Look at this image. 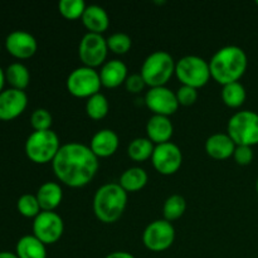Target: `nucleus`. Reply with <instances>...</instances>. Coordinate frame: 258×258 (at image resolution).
<instances>
[{
    "instance_id": "obj_23",
    "label": "nucleus",
    "mask_w": 258,
    "mask_h": 258,
    "mask_svg": "<svg viewBox=\"0 0 258 258\" xmlns=\"http://www.w3.org/2000/svg\"><path fill=\"white\" fill-rule=\"evenodd\" d=\"M148 173L143 168L134 166V168L126 169L121 174L118 184L127 194L135 193V191L141 190L148 184Z\"/></svg>"
},
{
    "instance_id": "obj_39",
    "label": "nucleus",
    "mask_w": 258,
    "mask_h": 258,
    "mask_svg": "<svg viewBox=\"0 0 258 258\" xmlns=\"http://www.w3.org/2000/svg\"><path fill=\"white\" fill-rule=\"evenodd\" d=\"M256 190H257V193H258V178H257V181H256Z\"/></svg>"
},
{
    "instance_id": "obj_34",
    "label": "nucleus",
    "mask_w": 258,
    "mask_h": 258,
    "mask_svg": "<svg viewBox=\"0 0 258 258\" xmlns=\"http://www.w3.org/2000/svg\"><path fill=\"white\" fill-rule=\"evenodd\" d=\"M233 159L238 165H249L252 163V160H253V150H252L251 146L237 145L233 154Z\"/></svg>"
},
{
    "instance_id": "obj_2",
    "label": "nucleus",
    "mask_w": 258,
    "mask_h": 258,
    "mask_svg": "<svg viewBox=\"0 0 258 258\" xmlns=\"http://www.w3.org/2000/svg\"><path fill=\"white\" fill-rule=\"evenodd\" d=\"M248 58L246 52L237 45H226L217 50L209 62L211 76L222 86L239 82L247 71Z\"/></svg>"
},
{
    "instance_id": "obj_10",
    "label": "nucleus",
    "mask_w": 258,
    "mask_h": 258,
    "mask_svg": "<svg viewBox=\"0 0 258 258\" xmlns=\"http://www.w3.org/2000/svg\"><path fill=\"white\" fill-rule=\"evenodd\" d=\"M175 229L171 222L158 219L149 224L143 233L144 246L151 252H164L173 246Z\"/></svg>"
},
{
    "instance_id": "obj_6",
    "label": "nucleus",
    "mask_w": 258,
    "mask_h": 258,
    "mask_svg": "<svg viewBox=\"0 0 258 258\" xmlns=\"http://www.w3.org/2000/svg\"><path fill=\"white\" fill-rule=\"evenodd\" d=\"M175 76L183 86L198 90L204 87L212 78L209 62L198 55H185L176 62Z\"/></svg>"
},
{
    "instance_id": "obj_16",
    "label": "nucleus",
    "mask_w": 258,
    "mask_h": 258,
    "mask_svg": "<svg viewBox=\"0 0 258 258\" xmlns=\"http://www.w3.org/2000/svg\"><path fill=\"white\" fill-rule=\"evenodd\" d=\"M118 145H120V139L117 134L110 128H103L92 136L90 148L92 153L100 159L112 156L117 151Z\"/></svg>"
},
{
    "instance_id": "obj_32",
    "label": "nucleus",
    "mask_w": 258,
    "mask_h": 258,
    "mask_svg": "<svg viewBox=\"0 0 258 258\" xmlns=\"http://www.w3.org/2000/svg\"><path fill=\"white\" fill-rule=\"evenodd\" d=\"M53 123L52 115L45 108H37L30 116V125L34 128V131H44L50 130V126Z\"/></svg>"
},
{
    "instance_id": "obj_18",
    "label": "nucleus",
    "mask_w": 258,
    "mask_h": 258,
    "mask_svg": "<svg viewBox=\"0 0 258 258\" xmlns=\"http://www.w3.org/2000/svg\"><path fill=\"white\" fill-rule=\"evenodd\" d=\"M236 144L228 134H214L206 141V153L214 160H227L233 156Z\"/></svg>"
},
{
    "instance_id": "obj_26",
    "label": "nucleus",
    "mask_w": 258,
    "mask_h": 258,
    "mask_svg": "<svg viewBox=\"0 0 258 258\" xmlns=\"http://www.w3.org/2000/svg\"><path fill=\"white\" fill-rule=\"evenodd\" d=\"M221 95L224 105L231 108L241 107L247 98L246 88L239 82H233L223 86Z\"/></svg>"
},
{
    "instance_id": "obj_33",
    "label": "nucleus",
    "mask_w": 258,
    "mask_h": 258,
    "mask_svg": "<svg viewBox=\"0 0 258 258\" xmlns=\"http://www.w3.org/2000/svg\"><path fill=\"white\" fill-rule=\"evenodd\" d=\"M176 98L180 106H191L197 102L198 100V90L189 86H181L179 90L175 92Z\"/></svg>"
},
{
    "instance_id": "obj_29",
    "label": "nucleus",
    "mask_w": 258,
    "mask_h": 258,
    "mask_svg": "<svg viewBox=\"0 0 258 258\" xmlns=\"http://www.w3.org/2000/svg\"><path fill=\"white\" fill-rule=\"evenodd\" d=\"M86 8L87 5L83 0H60L58 4L60 15L67 20L81 19Z\"/></svg>"
},
{
    "instance_id": "obj_9",
    "label": "nucleus",
    "mask_w": 258,
    "mask_h": 258,
    "mask_svg": "<svg viewBox=\"0 0 258 258\" xmlns=\"http://www.w3.org/2000/svg\"><path fill=\"white\" fill-rule=\"evenodd\" d=\"M108 47L102 34L86 33L78 45V55L85 67L97 68L106 63Z\"/></svg>"
},
{
    "instance_id": "obj_17",
    "label": "nucleus",
    "mask_w": 258,
    "mask_h": 258,
    "mask_svg": "<svg viewBox=\"0 0 258 258\" xmlns=\"http://www.w3.org/2000/svg\"><path fill=\"white\" fill-rule=\"evenodd\" d=\"M174 134V126L166 116L153 115L146 123V135L155 145L169 143Z\"/></svg>"
},
{
    "instance_id": "obj_12",
    "label": "nucleus",
    "mask_w": 258,
    "mask_h": 258,
    "mask_svg": "<svg viewBox=\"0 0 258 258\" xmlns=\"http://www.w3.org/2000/svg\"><path fill=\"white\" fill-rule=\"evenodd\" d=\"M151 163L155 170L161 175H173L183 164V154L180 148L173 143L155 145Z\"/></svg>"
},
{
    "instance_id": "obj_27",
    "label": "nucleus",
    "mask_w": 258,
    "mask_h": 258,
    "mask_svg": "<svg viewBox=\"0 0 258 258\" xmlns=\"http://www.w3.org/2000/svg\"><path fill=\"white\" fill-rule=\"evenodd\" d=\"M108 110H110V105H108L107 98L101 92L93 95L86 102V113L88 117L95 121L105 118L107 116Z\"/></svg>"
},
{
    "instance_id": "obj_7",
    "label": "nucleus",
    "mask_w": 258,
    "mask_h": 258,
    "mask_svg": "<svg viewBox=\"0 0 258 258\" xmlns=\"http://www.w3.org/2000/svg\"><path fill=\"white\" fill-rule=\"evenodd\" d=\"M227 134L236 145H258V113L239 111L234 113L227 125Z\"/></svg>"
},
{
    "instance_id": "obj_1",
    "label": "nucleus",
    "mask_w": 258,
    "mask_h": 258,
    "mask_svg": "<svg viewBox=\"0 0 258 258\" xmlns=\"http://www.w3.org/2000/svg\"><path fill=\"white\" fill-rule=\"evenodd\" d=\"M100 163L90 146L70 143L60 146L52 161V169L58 180L70 188H83L97 174Z\"/></svg>"
},
{
    "instance_id": "obj_8",
    "label": "nucleus",
    "mask_w": 258,
    "mask_h": 258,
    "mask_svg": "<svg viewBox=\"0 0 258 258\" xmlns=\"http://www.w3.org/2000/svg\"><path fill=\"white\" fill-rule=\"evenodd\" d=\"M68 92L77 98H90L96 93H100L101 83L100 73L90 67H78L73 70L67 77Z\"/></svg>"
},
{
    "instance_id": "obj_28",
    "label": "nucleus",
    "mask_w": 258,
    "mask_h": 258,
    "mask_svg": "<svg viewBox=\"0 0 258 258\" xmlns=\"http://www.w3.org/2000/svg\"><path fill=\"white\" fill-rule=\"evenodd\" d=\"M186 211V202L184 197L179 196V194H173L169 197L165 201L163 207V214L164 219L168 222L176 221V219L181 218Z\"/></svg>"
},
{
    "instance_id": "obj_24",
    "label": "nucleus",
    "mask_w": 258,
    "mask_h": 258,
    "mask_svg": "<svg viewBox=\"0 0 258 258\" xmlns=\"http://www.w3.org/2000/svg\"><path fill=\"white\" fill-rule=\"evenodd\" d=\"M5 80L15 90L24 91L30 81V73L23 63L14 62L5 70Z\"/></svg>"
},
{
    "instance_id": "obj_21",
    "label": "nucleus",
    "mask_w": 258,
    "mask_h": 258,
    "mask_svg": "<svg viewBox=\"0 0 258 258\" xmlns=\"http://www.w3.org/2000/svg\"><path fill=\"white\" fill-rule=\"evenodd\" d=\"M42 212H54L63 198L62 188L58 183L47 181L42 184L35 194Z\"/></svg>"
},
{
    "instance_id": "obj_22",
    "label": "nucleus",
    "mask_w": 258,
    "mask_h": 258,
    "mask_svg": "<svg viewBox=\"0 0 258 258\" xmlns=\"http://www.w3.org/2000/svg\"><path fill=\"white\" fill-rule=\"evenodd\" d=\"M15 253L19 258H47L45 244L33 234L22 237L18 241Z\"/></svg>"
},
{
    "instance_id": "obj_40",
    "label": "nucleus",
    "mask_w": 258,
    "mask_h": 258,
    "mask_svg": "<svg viewBox=\"0 0 258 258\" xmlns=\"http://www.w3.org/2000/svg\"><path fill=\"white\" fill-rule=\"evenodd\" d=\"M256 4H257V5H258V0H257V2H256Z\"/></svg>"
},
{
    "instance_id": "obj_15",
    "label": "nucleus",
    "mask_w": 258,
    "mask_h": 258,
    "mask_svg": "<svg viewBox=\"0 0 258 258\" xmlns=\"http://www.w3.org/2000/svg\"><path fill=\"white\" fill-rule=\"evenodd\" d=\"M5 48L13 57L18 59H28L33 57L38 49V43L30 33L25 30H14L5 39Z\"/></svg>"
},
{
    "instance_id": "obj_5",
    "label": "nucleus",
    "mask_w": 258,
    "mask_h": 258,
    "mask_svg": "<svg viewBox=\"0 0 258 258\" xmlns=\"http://www.w3.org/2000/svg\"><path fill=\"white\" fill-rule=\"evenodd\" d=\"M60 146L59 138L54 131H33L25 141L24 150L30 161L43 165L54 160Z\"/></svg>"
},
{
    "instance_id": "obj_30",
    "label": "nucleus",
    "mask_w": 258,
    "mask_h": 258,
    "mask_svg": "<svg viewBox=\"0 0 258 258\" xmlns=\"http://www.w3.org/2000/svg\"><path fill=\"white\" fill-rule=\"evenodd\" d=\"M18 212L25 218H35L42 212L37 197L33 194H23L17 203Z\"/></svg>"
},
{
    "instance_id": "obj_11",
    "label": "nucleus",
    "mask_w": 258,
    "mask_h": 258,
    "mask_svg": "<svg viewBox=\"0 0 258 258\" xmlns=\"http://www.w3.org/2000/svg\"><path fill=\"white\" fill-rule=\"evenodd\" d=\"M64 232V223L55 212H40L33 222V236L47 246L58 242Z\"/></svg>"
},
{
    "instance_id": "obj_25",
    "label": "nucleus",
    "mask_w": 258,
    "mask_h": 258,
    "mask_svg": "<svg viewBox=\"0 0 258 258\" xmlns=\"http://www.w3.org/2000/svg\"><path fill=\"white\" fill-rule=\"evenodd\" d=\"M154 144L148 138H138L134 139L127 148V155L131 160L144 163V161L151 159L154 153Z\"/></svg>"
},
{
    "instance_id": "obj_20",
    "label": "nucleus",
    "mask_w": 258,
    "mask_h": 258,
    "mask_svg": "<svg viewBox=\"0 0 258 258\" xmlns=\"http://www.w3.org/2000/svg\"><path fill=\"white\" fill-rule=\"evenodd\" d=\"M81 20L88 33H96V34L105 33L110 25L107 12L100 5H87Z\"/></svg>"
},
{
    "instance_id": "obj_37",
    "label": "nucleus",
    "mask_w": 258,
    "mask_h": 258,
    "mask_svg": "<svg viewBox=\"0 0 258 258\" xmlns=\"http://www.w3.org/2000/svg\"><path fill=\"white\" fill-rule=\"evenodd\" d=\"M5 71H3V68L0 67V93L4 91V83H5Z\"/></svg>"
},
{
    "instance_id": "obj_31",
    "label": "nucleus",
    "mask_w": 258,
    "mask_h": 258,
    "mask_svg": "<svg viewBox=\"0 0 258 258\" xmlns=\"http://www.w3.org/2000/svg\"><path fill=\"white\" fill-rule=\"evenodd\" d=\"M133 40L126 33H113L107 38V47L115 54H126L131 49Z\"/></svg>"
},
{
    "instance_id": "obj_36",
    "label": "nucleus",
    "mask_w": 258,
    "mask_h": 258,
    "mask_svg": "<svg viewBox=\"0 0 258 258\" xmlns=\"http://www.w3.org/2000/svg\"><path fill=\"white\" fill-rule=\"evenodd\" d=\"M105 258H135V256H133V254L125 251H116V252H112V253L107 254Z\"/></svg>"
},
{
    "instance_id": "obj_38",
    "label": "nucleus",
    "mask_w": 258,
    "mask_h": 258,
    "mask_svg": "<svg viewBox=\"0 0 258 258\" xmlns=\"http://www.w3.org/2000/svg\"><path fill=\"white\" fill-rule=\"evenodd\" d=\"M0 258H19L17 256V253H13V252H0Z\"/></svg>"
},
{
    "instance_id": "obj_13",
    "label": "nucleus",
    "mask_w": 258,
    "mask_h": 258,
    "mask_svg": "<svg viewBox=\"0 0 258 258\" xmlns=\"http://www.w3.org/2000/svg\"><path fill=\"white\" fill-rule=\"evenodd\" d=\"M145 105L154 115L169 116L174 115L179 108L178 98L175 92L168 87H154L146 92Z\"/></svg>"
},
{
    "instance_id": "obj_19",
    "label": "nucleus",
    "mask_w": 258,
    "mask_h": 258,
    "mask_svg": "<svg viewBox=\"0 0 258 258\" xmlns=\"http://www.w3.org/2000/svg\"><path fill=\"white\" fill-rule=\"evenodd\" d=\"M101 83L106 88H116L123 85L127 80V67L122 60L111 59L107 60L101 67L100 72Z\"/></svg>"
},
{
    "instance_id": "obj_35",
    "label": "nucleus",
    "mask_w": 258,
    "mask_h": 258,
    "mask_svg": "<svg viewBox=\"0 0 258 258\" xmlns=\"http://www.w3.org/2000/svg\"><path fill=\"white\" fill-rule=\"evenodd\" d=\"M125 87L128 92L139 93L146 87V83L141 77V75H130L127 80L125 81Z\"/></svg>"
},
{
    "instance_id": "obj_4",
    "label": "nucleus",
    "mask_w": 258,
    "mask_h": 258,
    "mask_svg": "<svg viewBox=\"0 0 258 258\" xmlns=\"http://www.w3.org/2000/svg\"><path fill=\"white\" fill-rule=\"evenodd\" d=\"M175 64L173 57L165 50H156L144 60L140 75L150 88L164 87L175 75Z\"/></svg>"
},
{
    "instance_id": "obj_3",
    "label": "nucleus",
    "mask_w": 258,
    "mask_h": 258,
    "mask_svg": "<svg viewBox=\"0 0 258 258\" xmlns=\"http://www.w3.org/2000/svg\"><path fill=\"white\" fill-rule=\"evenodd\" d=\"M127 206V193L118 183H108L100 186L93 197V213L96 218L106 224L117 222Z\"/></svg>"
},
{
    "instance_id": "obj_14",
    "label": "nucleus",
    "mask_w": 258,
    "mask_h": 258,
    "mask_svg": "<svg viewBox=\"0 0 258 258\" xmlns=\"http://www.w3.org/2000/svg\"><path fill=\"white\" fill-rule=\"evenodd\" d=\"M28 105V96L24 91L8 88L0 93V120L12 121L19 117Z\"/></svg>"
}]
</instances>
